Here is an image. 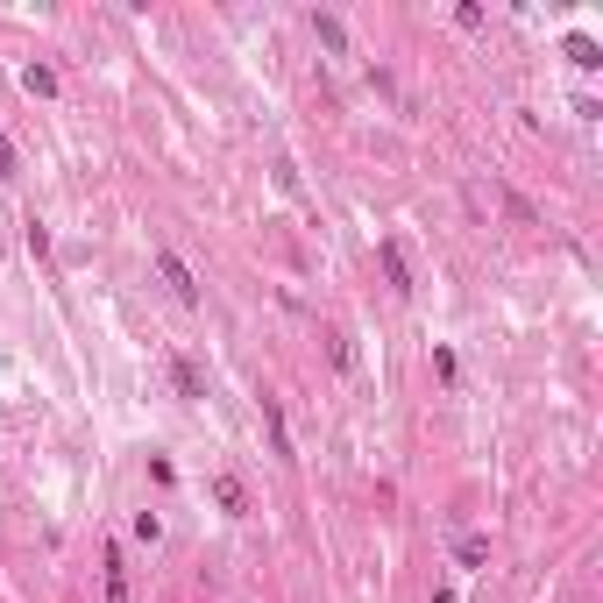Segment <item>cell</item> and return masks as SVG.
<instances>
[{"label":"cell","instance_id":"obj_6","mask_svg":"<svg viewBox=\"0 0 603 603\" xmlns=\"http://www.w3.org/2000/svg\"><path fill=\"white\" fill-rule=\"evenodd\" d=\"M313 36H320L334 57H348V29H341V15H313Z\"/></svg>","mask_w":603,"mask_h":603},{"label":"cell","instance_id":"obj_2","mask_svg":"<svg viewBox=\"0 0 603 603\" xmlns=\"http://www.w3.org/2000/svg\"><path fill=\"white\" fill-rule=\"evenodd\" d=\"M376 263H384V277H391V291H398V298L412 291V263H405V249H398L391 235H384V242H376Z\"/></svg>","mask_w":603,"mask_h":603},{"label":"cell","instance_id":"obj_3","mask_svg":"<svg viewBox=\"0 0 603 603\" xmlns=\"http://www.w3.org/2000/svg\"><path fill=\"white\" fill-rule=\"evenodd\" d=\"M171 384H178V398H192V405L206 398V376H199V362H192V355H171Z\"/></svg>","mask_w":603,"mask_h":603},{"label":"cell","instance_id":"obj_10","mask_svg":"<svg viewBox=\"0 0 603 603\" xmlns=\"http://www.w3.org/2000/svg\"><path fill=\"white\" fill-rule=\"evenodd\" d=\"M263 419H270V440H277V455L291 462V433H284V405H277V398H263Z\"/></svg>","mask_w":603,"mask_h":603},{"label":"cell","instance_id":"obj_4","mask_svg":"<svg viewBox=\"0 0 603 603\" xmlns=\"http://www.w3.org/2000/svg\"><path fill=\"white\" fill-rule=\"evenodd\" d=\"M213 504L228 511V518H242V511H249V490H242L235 476H213Z\"/></svg>","mask_w":603,"mask_h":603},{"label":"cell","instance_id":"obj_7","mask_svg":"<svg viewBox=\"0 0 603 603\" xmlns=\"http://www.w3.org/2000/svg\"><path fill=\"white\" fill-rule=\"evenodd\" d=\"M568 64H575V71H596V64H603L596 36H582V29H575V36H568Z\"/></svg>","mask_w":603,"mask_h":603},{"label":"cell","instance_id":"obj_9","mask_svg":"<svg viewBox=\"0 0 603 603\" xmlns=\"http://www.w3.org/2000/svg\"><path fill=\"white\" fill-rule=\"evenodd\" d=\"M455 561H462V568H483V561H490V540H483V533H462V540H455Z\"/></svg>","mask_w":603,"mask_h":603},{"label":"cell","instance_id":"obj_12","mask_svg":"<svg viewBox=\"0 0 603 603\" xmlns=\"http://www.w3.org/2000/svg\"><path fill=\"white\" fill-rule=\"evenodd\" d=\"M15 171H22V157H15V142L0 135V178H15Z\"/></svg>","mask_w":603,"mask_h":603},{"label":"cell","instance_id":"obj_8","mask_svg":"<svg viewBox=\"0 0 603 603\" xmlns=\"http://www.w3.org/2000/svg\"><path fill=\"white\" fill-rule=\"evenodd\" d=\"M107 603H128V568H121V547H107Z\"/></svg>","mask_w":603,"mask_h":603},{"label":"cell","instance_id":"obj_13","mask_svg":"<svg viewBox=\"0 0 603 603\" xmlns=\"http://www.w3.org/2000/svg\"><path fill=\"white\" fill-rule=\"evenodd\" d=\"M433 603H462V596H455V589H433Z\"/></svg>","mask_w":603,"mask_h":603},{"label":"cell","instance_id":"obj_11","mask_svg":"<svg viewBox=\"0 0 603 603\" xmlns=\"http://www.w3.org/2000/svg\"><path fill=\"white\" fill-rule=\"evenodd\" d=\"M22 242H29V256H50V228H43V220H36V213L22 220Z\"/></svg>","mask_w":603,"mask_h":603},{"label":"cell","instance_id":"obj_5","mask_svg":"<svg viewBox=\"0 0 603 603\" xmlns=\"http://www.w3.org/2000/svg\"><path fill=\"white\" fill-rule=\"evenodd\" d=\"M22 93H36V100H57V71H50V64H22Z\"/></svg>","mask_w":603,"mask_h":603},{"label":"cell","instance_id":"obj_1","mask_svg":"<svg viewBox=\"0 0 603 603\" xmlns=\"http://www.w3.org/2000/svg\"><path fill=\"white\" fill-rule=\"evenodd\" d=\"M157 270H164V284L178 291V306H199V284H192V270H185L178 249H157Z\"/></svg>","mask_w":603,"mask_h":603}]
</instances>
